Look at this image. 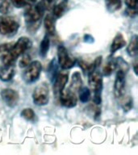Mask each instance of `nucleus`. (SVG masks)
<instances>
[{
  "instance_id": "dca6fc26",
  "label": "nucleus",
  "mask_w": 138,
  "mask_h": 155,
  "mask_svg": "<svg viewBox=\"0 0 138 155\" xmlns=\"http://www.w3.org/2000/svg\"><path fill=\"white\" fill-rule=\"evenodd\" d=\"M66 7H67V0H63L53 7V15L55 18L62 16V15L65 13L66 10Z\"/></svg>"
},
{
  "instance_id": "aec40b11",
  "label": "nucleus",
  "mask_w": 138,
  "mask_h": 155,
  "mask_svg": "<svg viewBox=\"0 0 138 155\" xmlns=\"http://www.w3.org/2000/svg\"><path fill=\"white\" fill-rule=\"evenodd\" d=\"M105 3H106L107 9L111 13L118 11L121 7L120 0H105Z\"/></svg>"
},
{
  "instance_id": "39448f33",
  "label": "nucleus",
  "mask_w": 138,
  "mask_h": 155,
  "mask_svg": "<svg viewBox=\"0 0 138 155\" xmlns=\"http://www.w3.org/2000/svg\"><path fill=\"white\" fill-rule=\"evenodd\" d=\"M41 70H42V65L40 61H35L30 63L23 74V78L24 82L28 84H31L37 81L41 75Z\"/></svg>"
},
{
  "instance_id": "4be33fe9",
  "label": "nucleus",
  "mask_w": 138,
  "mask_h": 155,
  "mask_svg": "<svg viewBox=\"0 0 138 155\" xmlns=\"http://www.w3.org/2000/svg\"><path fill=\"white\" fill-rule=\"evenodd\" d=\"M90 91L88 87H84L79 89V99L82 103H87L90 99Z\"/></svg>"
},
{
  "instance_id": "9b49d317",
  "label": "nucleus",
  "mask_w": 138,
  "mask_h": 155,
  "mask_svg": "<svg viewBox=\"0 0 138 155\" xmlns=\"http://www.w3.org/2000/svg\"><path fill=\"white\" fill-rule=\"evenodd\" d=\"M68 82V73H59L55 78L53 81V92L56 96H59L61 92L63 89H65V87Z\"/></svg>"
},
{
  "instance_id": "cd10ccee",
  "label": "nucleus",
  "mask_w": 138,
  "mask_h": 155,
  "mask_svg": "<svg viewBox=\"0 0 138 155\" xmlns=\"http://www.w3.org/2000/svg\"><path fill=\"white\" fill-rule=\"evenodd\" d=\"M31 63V57L29 54H24L23 58L19 61V66L20 67H26Z\"/></svg>"
},
{
  "instance_id": "c85d7f7f",
  "label": "nucleus",
  "mask_w": 138,
  "mask_h": 155,
  "mask_svg": "<svg viewBox=\"0 0 138 155\" xmlns=\"http://www.w3.org/2000/svg\"><path fill=\"white\" fill-rule=\"evenodd\" d=\"M11 2L17 8H21V7H24L26 6L25 0H11Z\"/></svg>"
},
{
  "instance_id": "7ed1b4c3",
  "label": "nucleus",
  "mask_w": 138,
  "mask_h": 155,
  "mask_svg": "<svg viewBox=\"0 0 138 155\" xmlns=\"http://www.w3.org/2000/svg\"><path fill=\"white\" fill-rule=\"evenodd\" d=\"M88 77H89L88 82L90 87L94 91L93 101L95 104L99 105L101 104V93L103 89V78L101 73L94 70L91 73H90Z\"/></svg>"
},
{
  "instance_id": "20e7f679",
  "label": "nucleus",
  "mask_w": 138,
  "mask_h": 155,
  "mask_svg": "<svg viewBox=\"0 0 138 155\" xmlns=\"http://www.w3.org/2000/svg\"><path fill=\"white\" fill-rule=\"evenodd\" d=\"M19 28V22L15 17L0 16V34L12 36L16 33Z\"/></svg>"
},
{
  "instance_id": "7c9ffc66",
  "label": "nucleus",
  "mask_w": 138,
  "mask_h": 155,
  "mask_svg": "<svg viewBox=\"0 0 138 155\" xmlns=\"http://www.w3.org/2000/svg\"><path fill=\"white\" fill-rule=\"evenodd\" d=\"M37 0H25L26 2V6L27 5H34L36 2Z\"/></svg>"
},
{
  "instance_id": "0eeeda50",
  "label": "nucleus",
  "mask_w": 138,
  "mask_h": 155,
  "mask_svg": "<svg viewBox=\"0 0 138 155\" xmlns=\"http://www.w3.org/2000/svg\"><path fill=\"white\" fill-rule=\"evenodd\" d=\"M58 63L63 70H68L74 67L76 63V60L70 58L68 51L65 46L59 45L58 48Z\"/></svg>"
},
{
  "instance_id": "1a4fd4ad",
  "label": "nucleus",
  "mask_w": 138,
  "mask_h": 155,
  "mask_svg": "<svg viewBox=\"0 0 138 155\" xmlns=\"http://www.w3.org/2000/svg\"><path fill=\"white\" fill-rule=\"evenodd\" d=\"M59 96H60L61 104L65 107L71 108L77 105V96L75 94V92L71 91L70 88L67 90L63 89Z\"/></svg>"
},
{
  "instance_id": "6e6552de",
  "label": "nucleus",
  "mask_w": 138,
  "mask_h": 155,
  "mask_svg": "<svg viewBox=\"0 0 138 155\" xmlns=\"http://www.w3.org/2000/svg\"><path fill=\"white\" fill-rule=\"evenodd\" d=\"M125 74L126 73L119 70L114 83V94L117 99H121L125 92Z\"/></svg>"
},
{
  "instance_id": "f8f14e48",
  "label": "nucleus",
  "mask_w": 138,
  "mask_h": 155,
  "mask_svg": "<svg viewBox=\"0 0 138 155\" xmlns=\"http://www.w3.org/2000/svg\"><path fill=\"white\" fill-rule=\"evenodd\" d=\"M15 74V65H4L0 66V80L3 82H8L14 77Z\"/></svg>"
},
{
  "instance_id": "a878e982",
  "label": "nucleus",
  "mask_w": 138,
  "mask_h": 155,
  "mask_svg": "<svg viewBox=\"0 0 138 155\" xmlns=\"http://www.w3.org/2000/svg\"><path fill=\"white\" fill-rule=\"evenodd\" d=\"M116 63H117V67H119V70H122L123 72L127 73L128 70V65L125 61L122 58H116Z\"/></svg>"
},
{
  "instance_id": "423d86ee",
  "label": "nucleus",
  "mask_w": 138,
  "mask_h": 155,
  "mask_svg": "<svg viewBox=\"0 0 138 155\" xmlns=\"http://www.w3.org/2000/svg\"><path fill=\"white\" fill-rule=\"evenodd\" d=\"M34 104L37 106H44L49 100V91L46 83L39 84L32 93Z\"/></svg>"
},
{
  "instance_id": "c756f323",
  "label": "nucleus",
  "mask_w": 138,
  "mask_h": 155,
  "mask_svg": "<svg viewBox=\"0 0 138 155\" xmlns=\"http://www.w3.org/2000/svg\"><path fill=\"white\" fill-rule=\"evenodd\" d=\"M138 0H125V4L131 9H136Z\"/></svg>"
},
{
  "instance_id": "412c9836",
  "label": "nucleus",
  "mask_w": 138,
  "mask_h": 155,
  "mask_svg": "<svg viewBox=\"0 0 138 155\" xmlns=\"http://www.w3.org/2000/svg\"><path fill=\"white\" fill-rule=\"evenodd\" d=\"M49 49V39L48 37V34L44 36L42 41L41 42V46H40V55L42 58H45L48 51Z\"/></svg>"
},
{
  "instance_id": "b1692460",
  "label": "nucleus",
  "mask_w": 138,
  "mask_h": 155,
  "mask_svg": "<svg viewBox=\"0 0 138 155\" xmlns=\"http://www.w3.org/2000/svg\"><path fill=\"white\" fill-rule=\"evenodd\" d=\"M11 3L9 0H0V13L3 15L7 14L10 11Z\"/></svg>"
},
{
  "instance_id": "2eb2a0df",
  "label": "nucleus",
  "mask_w": 138,
  "mask_h": 155,
  "mask_svg": "<svg viewBox=\"0 0 138 155\" xmlns=\"http://www.w3.org/2000/svg\"><path fill=\"white\" fill-rule=\"evenodd\" d=\"M82 81L81 74L79 72L74 73L72 75V78H71V84H70V89L73 91L74 92L79 91V89L82 87Z\"/></svg>"
},
{
  "instance_id": "6ab92c4d",
  "label": "nucleus",
  "mask_w": 138,
  "mask_h": 155,
  "mask_svg": "<svg viewBox=\"0 0 138 155\" xmlns=\"http://www.w3.org/2000/svg\"><path fill=\"white\" fill-rule=\"evenodd\" d=\"M48 76H49V78L52 82L54 81L55 79V78L57 77V75H58V65H57V61H56L55 59H53V60L51 61L50 63H49V65H48Z\"/></svg>"
},
{
  "instance_id": "f257e3e1",
  "label": "nucleus",
  "mask_w": 138,
  "mask_h": 155,
  "mask_svg": "<svg viewBox=\"0 0 138 155\" xmlns=\"http://www.w3.org/2000/svg\"><path fill=\"white\" fill-rule=\"evenodd\" d=\"M50 3L51 2L48 0H43L36 6L27 5V7L24 10V19L29 28L31 29L32 28L35 31L38 28L44 12Z\"/></svg>"
},
{
  "instance_id": "f03ea898",
  "label": "nucleus",
  "mask_w": 138,
  "mask_h": 155,
  "mask_svg": "<svg viewBox=\"0 0 138 155\" xmlns=\"http://www.w3.org/2000/svg\"><path fill=\"white\" fill-rule=\"evenodd\" d=\"M32 43L31 40L26 36L19 38L16 43L13 44L7 55L2 58V61L4 65H13L19 56L24 54L27 50L31 48Z\"/></svg>"
},
{
  "instance_id": "ddd939ff",
  "label": "nucleus",
  "mask_w": 138,
  "mask_h": 155,
  "mask_svg": "<svg viewBox=\"0 0 138 155\" xmlns=\"http://www.w3.org/2000/svg\"><path fill=\"white\" fill-rule=\"evenodd\" d=\"M126 45V41L121 33H117L111 45V53H113Z\"/></svg>"
},
{
  "instance_id": "f3484780",
  "label": "nucleus",
  "mask_w": 138,
  "mask_h": 155,
  "mask_svg": "<svg viewBox=\"0 0 138 155\" xmlns=\"http://www.w3.org/2000/svg\"><path fill=\"white\" fill-rule=\"evenodd\" d=\"M127 53L130 57H135L137 54V36H134L131 38L129 45L127 47Z\"/></svg>"
},
{
  "instance_id": "bb28decb",
  "label": "nucleus",
  "mask_w": 138,
  "mask_h": 155,
  "mask_svg": "<svg viewBox=\"0 0 138 155\" xmlns=\"http://www.w3.org/2000/svg\"><path fill=\"white\" fill-rule=\"evenodd\" d=\"M133 99L131 97H127L126 99H123L122 102V107H123V111H128L133 108Z\"/></svg>"
},
{
  "instance_id": "9d476101",
  "label": "nucleus",
  "mask_w": 138,
  "mask_h": 155,
  "mask_svg": "<svg viewBox=\"0 0 138 155\" xmlns=\"http://www.w3.org/2000/svg\"><path fill=\"white\" fill-rule=\"evenodd\" d=\"M1 97L4 103L10 107H15L18 104L19 96L18 92L15 90L7 88L2 90L1 91Z\"/></svg>"
},
{
  "instance_id": "5701e85b",
  "label": "nucleus",
  "mask_w": 138,
  "mask_h": 155,
  "mask_svg": "<svg viewBox=\"0 0 138 155\" xmlns=\"http://www.w3.org/2000/svg\"><path fill=\"white\" fill-rule=\"evenodd\" d=\"M21 116L27 120L31 121L33 120L36 115H35V112L31 108H25L22 111Z\"/></svg>"
},
{
  "instance_id": "2f4dec72",
  "label": "nucleus",
  "mask_w": 138,
  "mask_h": 155,
  "mask_svg": "<svg viewBox=\"0 0 138 155\" xmlns=\"http://www.w3.org/2000/svg\"><path fill=\"white\" fill-rule=\"evenodd\" d=\"M136 65H137V62H136V61L134 64H133V66H134V72H135L136 75H137V69H136Z\"/></svg>"
},
{
  "instance_id": "a211bd4d",
  "label": "nucleus",
  "mask_w": 138,
  "mask_h": 155,
  "mask_svg": "<svg viewBox=\"0 0 138 155\" xmlns=\"http://www.w3.org/2000/svg\"><path fill=\"white\" fill-rule=\"evenodd\" d=\"M117 68V63H116V59H109L107 61V62L106 63V65H104V76H110V75L113 73V71Z\"/></svg>"
},
{
  "instance_id": "473e14b6",
  "label": "nucleus",
  "mask_w": 138,
  "mask_h": 155,
  "mask_svg": "<svg viewBox=\"0 0 138 155\" xmlns=\"http://www.w3.org/2000/svg\"><path fill=\"white\" fill-rule=\"evenodd\" d=\"M48 1H49V2H53V1H54V0H48Z\"/></svg>"
},
{
  "instance_id": "4468645a",
  "label": "nucleus",
  "mask_w": 138,
  "mask_h": 155,
  "mask_svg": "<svg viewBox=\"0 0 138 155\" xmlns=\"http://www.w3.org/2000/svg\"><path fill=\"white\" fill-rule=\"evenodd\" d=\"M44 24L47 33L49 35H54L56 32L55 28V17L53 15H46L44 20Z\"/></svg>"
},
{
  "instance_id": "393cba45",
  "label": "nucleus",
  "mask_w": 138,
  "mask_h": 155,
  "mask_svg": "<svg viewBox=\"0 0 138 155\" xmlns=\"http://www.w3.org/2000/svg\"><path fill=\"white\" fill-rule=\"evenodd\" d=\"M12 45H13V43L3 44V45H0V59L1 60L8 53Z\"/></svg>"
}]
</instances>
